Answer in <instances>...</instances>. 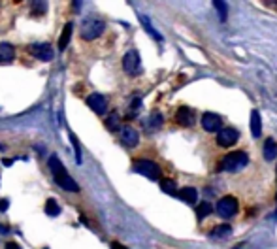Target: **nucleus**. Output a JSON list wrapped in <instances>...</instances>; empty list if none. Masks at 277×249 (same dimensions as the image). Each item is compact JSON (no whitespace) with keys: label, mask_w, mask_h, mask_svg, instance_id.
Listing matches in <instances>:
<instances>
[{"label":"nucleus","mask_w":277,"mask_h":249,"mask_svg":"<svg viewBox=\"0 0 277 249\" xmlns=\"http://www.w3.org/2000/svg\"><path fill=\"white\" fill-rule=\"evenodd\" d=\"M49 170L53 174V178H55V182H57L58 187H62L64 191H70V192L79 191V185H77V183L74 182V178L66 172L64 164L58 161L57 155H51V157H49Z\"/></svg>","instance_id":"1"},{"label":"nucleus","mask_w":277,"mask_h":249,"mask_svg":"<svg viewBox=\"0 0 277 249\" xmlns=\"http://www.w3.org/2000/svg\"><path fill=\"white\" fill-rule=\"evenodd\" d=\"M106 29V23L100 17H95V15H91V17H87L83 19L81 23V38L83 40H96Z\"/></svg>","instance_id":"2"},{"label":"nucleus","mask_w":277,"mask_h":249,"mask_svg":"<svg viewBox=\"0 0 277 249\" xmlns=\"http://www.w3.org/2000/svg\"><path fill=\"white\" fill-rule=\"evenodd\" d=\"M247 164H249V155L245 151H234V153H228L222 159L221 168L226 170V172H239Z\"/></svg>","instance_id":"3"},{"label":"nucleus","mask_w":277,"mask_h":249,"mask_svg":"<svg viewBox=\"0 0 277 249\" xmlns=\"http://www.w3.org/2000/svg\"><path fill=\"white\" fill-rule=\"evenodd\" d=\"M134 172L142 174L147 180H159L161 178V166L153 161H147V159H142V161H136L134 163Z\"/></svg>","instance_id":"4"},{"label":"nucleus","mask_w":277,"mask_h":249,"mask_svg":"<svg viewBox=\"0 0 277 249\" xmlns=\"http://www.w3.org/2000/svg\"><path fill=\"white\" fill-rule=\"evenodd\" d=\"M123 68L128 76H138L142 72V61H140V53L136 49H130L123 57Z\"/></svg>","instance_id":"5"},{"label":"nucleus","mask_w":277,"mask_h":249,"mask_svg":"<svg viewBox=\"0 0 277 249\" xmlns=\"http://www.w3.org/2000/svg\"><path fill=\"white\" fill-rule=\"evenodd\" d=\"M217 213H219L222 219H230L238 213V200L234 196H222L219 202H217Z\"/></svg>","instance_id":"6"},{"label":"nucleus","mask_w":277,"mask_h":249,"mask_svg":"<svg viewBox=\"0 0 277 249\" xmlns=\"http://www.w3.org/2000/svg\"><path fill=\"white\" fill-rule=\"evenodd\" d=\"M221 126H222V117L217 114H211V112H206L202 115V128L206 132H219Z\"/></svg>","instance_id":"7"},{"label":"nucleus","mask_w":277,"mask_h":249,"mask_svg":"<svg viewBox=\"0 0 277 249\" xmlns=\"http://www.w3.org/2000/svg\"><path fill=\"white\" fill-rule=\"evenodd\" d=\"M239 140V132L232 126H226V128H221L219 134H217V144L221 147H230L234 145Z\"/></svg>","instance_id":"8"},{"label":"nucleus","mask_w":277,"mask_h":249,"mask_svg":"<svg viewBox=\"0 0 277 249\" xmlns=\"http://www.w3.org/2000/svg\"><path fill=\"white\" fill-rule=\"evenodd\" d=\"M87 106L98 115H104L106 110H108V98L100 93H93V95L87 96Z\"/></svg>","instance_id":"9"},{"label":"nucleus","mask_w":277,"mask_h":249,"mask_svg":"<svg viewBox=\"0 0 277 249\" xmlns=\"http://www.w3.org/2000/svg\"><path fill=\"white\" fill-rule=\"evenodd\" d=\"M30 53H32V57L40 59V61H51V59L55 57L53 48L49 44H36V46L30 48Z\"/></svg>","instance_id":"10"},{"label":"nucleus","mask_w":277,"mask_h":249,"mask_svg":"<svg viewBox=\"0 0 277 249\" xmlns=\"http://www.w3.org/2000/svg\"><path fill=\"white\" fill-rule=\"evenodd\" d=\"M121 140H123V144L126 147H136L138 142H140V134H138V130L132 128V126H123V130H121Z\"/></svg>","instance_id":"11"},{"label":"nucleus","mask_w":277,"mask_h":249,"mask_svg":"<svg viewBox=\"0 0 277 249\" xmlns=\"http://www.w3.org/2000/svg\"><path fill=\"white\" fill-rule=\"evenodd\" d=\"M175 121L181 126H191L194 123V112H192L191 108H187V106H181L177 110V114H175Z\"/></svg>","instance_id":"12"},{"label":"nucleus","mask_w":277,"mask_h":249,"mask_svg":"<svg viewBox=\"0 0 277 249\" xmlns=\"http://www.w3.org/2000/svg\"><path fill=\"white\" fill-rule=\"evenodd\" d=\"M251 134L253 138H260L262 136V119H260V114H258V110H253L251 112Z\"/></svg>","instance_id":"13"},{"label":"nucleus","mask_w":277,"mask_h":249,"mask_svg":"<svg viewBox=\"0 0 277 249\" xmlns=\"http://www.w3.org/2000/svg\"><path fill=\"white\" fill-rule=\"evenodd\" d=\"M177 198H181L185 204H196V200H198V192H196L194 187H183V189L177 191Z\"/></svg>","instance_id":"14"},{"label":"nucleus","mask_w":277,"mask_h":249,"mask_svg":"<svg viewBox=\"0 0 277 249\" xmlns=\"http://www.w3.org/2000/svg\"><path fill=\"white\" fill-rule=\"evenodd\" d=\"M72 30H74V25H72V23H66V25H64V29H62L60 38H58V49H60V51L68 48L70 38H72Z\"/></svg>","instance_id":"15"},{"label":"nucleus","mask_w":277,"mask_h":249,"mask_svg":"<svg viewBox=\"0 0 277 249\" xmlns=\"http://www.w3.org/2000/svg\"><path fill=\"white\" fill-rule=\"evenodd\" d=\"M264 159H266V161L277 159V142L274 138H266V144H264Z\"/></svg>","instance_id":"16"},{"label":"nucleus","mask_w":277,"mask_h":249,"mask_svg":"<svg viewBox=\"0 0 277 249\" xmlns=\"http://www.w3.org/2000/svg\"><path fill=\"white\" fill-rule=\"evenodd\" d=\"M163 115L159 114V112H153V114H151V117H149V119H147V124H145V128H147V130H157V128H161V126H163Z\"/></svg>","instance_id":"17"},{"label":"nucleus","mask_w":277,"mask_h":249,"mask_svg":"<svg viewBox=\"0 0 277 249\" xmlns=\"http://www.w3.org/2000/svg\"><path fill=\"white\" fill-rule=\"evenodd\" d=\"M106 128L110 130V132H117V130H121V117L117 114H111L108 119H106Z\"/></svg>","instance_id":"18"},{"label":"nucleus","mask_w":277,"mask_h":249,"mask_svg":"<svg viewBox=\"0 0 277 249\" xmlns=\"http://www.w3.org/2000/svg\"><path fill=\"white\" fill-rule=\"evenodd\" d=\"M15 57V49L11 48L10 44H0V61L10 62Z\"/></svg>","instance_id":"19"},{"label":"nucleus","mask_w":277,"mask_h":249,"mask_svg":"<svg viewBox=\"0 0 277 249\" xmlns=\"http://www.w3.org/2000/svg\"><path fill=\"white\" fill-rule=\"evenodd\" d=\"M46 213H48L49 217H57L58 213H60V206L57 204L55 198H48V202H46Z\"/></svg>","instance_id":"20"},{"label":"nucleus","mask_w":277,"mask_h":249,"mask_svg":"<svg viewBox=\"0 0 277 249\" xmlns=\"http://www.w3.org/2000/svg\"><path fill=\"white\" fill-rule=\"evenodd\" d=\"M230 234H232V229H230L228 225H219V227H215L213 232H211L213 238H228Z\"/></svg>","instance_id":"21"},{"label":"nucleus","mask_w":277,"mask_h":249,"mask_svg":"<svg viewBox=\"0 0 277 249\" xmlns=\"http://www.w3.org/2000/svg\"><path fill=\"white\" fill-rule=\"evenodd\" d=\"M161 189H163L166 194H177V185H175V182H172V180H163L161 182Z\"/></svg>","instance_id":"22"},{"label":"nucleus","mask_w":277,"mask_h":249,"mask_svg":"<svg viewBox=\"0 0 277 249\" xmlns=\"http://www.w3.org/2000/svg\"><path fill=\"white\" fill-rule=\"evenodd\" d=\"M211 204L210 202H202V204H198V208H196V213H198V221H202L204 217H208L211 213Z\"/></svg>","instance_id":"23"},{"label":"nucleus","mask_w":277,"mask_h":249,"mask_svg":"<svg viewBox=\"0 0 277 249\" xmlns=\"http://www.w3.org/2000/svg\"><path fill=\"white\" fill-rule=\"evenodd\" d=\"M142 110V100L140 98H134L132 104H130V110H128V117H136Z\"/></svg>","instance_id":"24"},{"label":"nucleus","mask_w":277,"mask_h":249,"mask_svg":"<svg viewBox=\"0 0 277 249\" xmlns=\"http://www.w3.org/2000/svg\"><path fill=\"white\" fill-rule=\"evenodd\" d=\"M142 25H144L145 29H147V32H149V34H151L153 38L163 40V38H161V36H159V34H157V30H155L153 27H151V23H149V17H145V15H142Z\"/></svg>","instance_id":"25"},{"label":"nucleus","mask_w":277,"mask_h":249,"mask_svg":"<svg viewBox=\"0 0 277 249\" xmlns=\"http://www.w3.org/2000/svg\"><path fill=\"white\" fill-rule=\"evenodd\" d=\"M213 6H215V8H217V11H219L221 21L226 19V4H224V2H219V0H215V2H213Z\"/></svg>","instance_id":"26"},{"label":"nucleus","mask_w":277,"mask_h":249,"mask_svg":"<svg viewBox=\"0 0 277 249\" xmlns=\"http://www.w3.org/2000/svg\"><path fill=\"white\" fill-rule=\"evenodd\" d=\"M70 142L74 145V149H76V161L77 163H81V149H79V144H77V138L72 132H70Z\"/></svg>","instance_id":"27"},{"label":"nucleus","mask_w":277,"mask_h":249,"mask_svg":"<svg viewBox=\"0 0 277 249\" xmlns=\"http://www.w3.org/2000/svg\"><path fill=\"white\" fill-rule=\"evenodd\" d=\"M48 10V6H46V4H44V2H34V4H32V13H44V11Z\"/></svg>","instance_id":"28"},{"label":"nucleus","mask_w":277,"mask_h":249,"mask_svg":"<svg viewBox=\"0 0 277 249\" xmlns=\"http://www.w3.org/2000/svg\"><path fill=\"white\" fill-rule=\"evenodd\" d=\"M8 206H10V202L6 200V198H4V200H0V211H6L8 210Z\"/></svg>","instance_id":"29"},{"label":"nucleus","mask_w":277,"mask_h":249,"mask_svg":"<svg viewBox=\"0 0 277 249\" xmlns=\"http://www.w3.org/2000/svg\"><path fill=\"white\" fill-rule=\"evenodd\" d=\"M6 249H21L19 244H15V242H8L6 244Z\"/></svg>","instance_id":"30"},{"label":"nucleus","mask_w":277,"mask_h":249,"mask_svg":"<svg viewBox=\"0 0 277 249\" xmlns=\"http://www.w3.org/2000/svg\"><path fill=\"white\" fill-rule=\"evenodd\" d=\"M111 249H128V248H124V246H121L119 242H111Z\"/></svg>","instance_id":"31"},{"label":"nucleus","mask_w":277,"mask_h":249,"mask_svg":"<svg viewBox=\"0 0 277 249\" xmlns=\"http://www.w3.org/2000/svg\"><path fill=\"white\" fill-rule=\"evenodd\" d=\"M8 232H10V229H8L6 225H2V223H0V234H8Z\"/></svg>","instance_id":"32"},{"label":"nucleus","mask_w":277,"mask_h":249,"mask_svg":"<svg viewBox=\"0 0 277 249\" xmlns=\"http://www.w3.org/2000/svg\"><path fill=\"white\" fill-rule=\"evenodd\" d=\"M44 249H49V248H44Z\"/></svg>","instance_id":"33"}]
</instances>
